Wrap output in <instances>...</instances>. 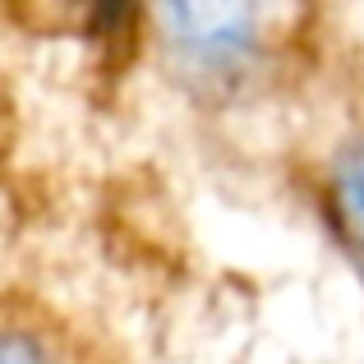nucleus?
<instances>
[{
  "instance_id": "f03ea898",
  "label": "nucleus",
  "mask_w": 364,
  "mask_h": 364,
  "mask_svg": "<svg viewBox=\"0 0 364 364\" xmlns=\"http://www.w3.org/2000/svg\"><path fill=\"white\" fill-rule=\"evenodd\" d=\"M332 217H337L341 235H346L355 263L364 267V139L346 148L332 176Z\"/></svg>"
},
{
  "instance_id": "7ed1b4c3",
  "label": "nucleus",
  "mask_w": 364,
  "mask_h": 364,
  "mask_svg": "<svg viewBox=\"0 0 364 364\" xmlns=\"http://www.w3.org/2000/svg\"><path fill=\"white\" fill-rule=\"evenodd\" d=\"M0 364H51L37 341L18 337V332H0Z\"/></svg>"
},
{
  "instance_id": "f257e3e1",
  "label": "nucleus",
  "mask_w": 364,
  "mask_h": 364,
  "mask_svg": "<svg viewBox=\"0 0 364 364\" xmlns=\"http://www.w3.org/2000/svg\"><path fill=\"white\" fill-rule=\"evenodd\" d=\"M161 23L198 60H231V55H240L254 42L258 9H249V5H176V9H161Z\"/></svg>"
}]
</instances>
